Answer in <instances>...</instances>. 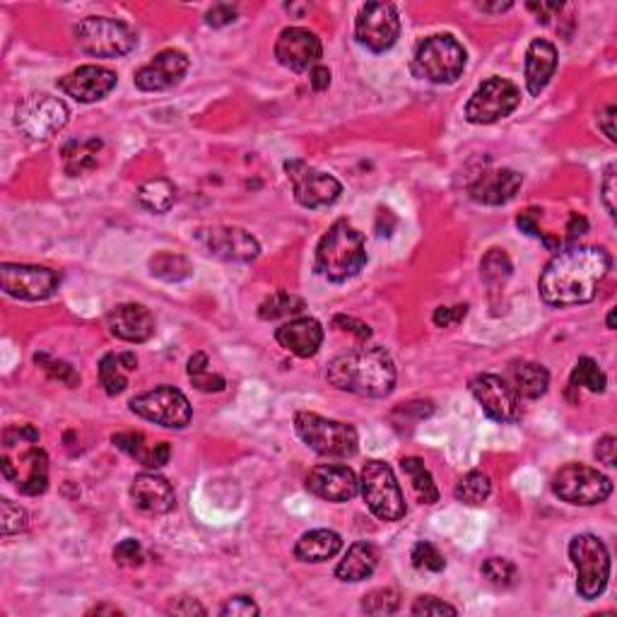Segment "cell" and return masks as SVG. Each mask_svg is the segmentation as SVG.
<instances>
[{
	"label": "cell",
	"instance_id": "cell-27",
	"mask_svg": "<svg viewBox=\"0 0 617 617\" xmlns=\"http://www.w3.org/2000/svg\"><path fill=\"white\" fill-rule=\"evenodd\" d=\"M557 70V49L548 39H533L526 51V87L538 97Z\"/></svg>",
	"mask_w": 617,
	"mask_h": 617
},
{
	"label": "cell",
	"instance_id": "cell-36",
	"mask_svg": "<svg viewBox=\"0 0 617 617\" xmlns=\"http://www.w3.org/2000/svg\"><path fill=\"white\" fill-rule=\"evenodd\" d=\"M454 495L458 502L468 504V507H480L492 495V480L483 470H470L456 483Z\"/></svg>",
	"mask_w": 617,
	"mask_h": 617
},
{
	"label": "cell",
	"instance_id": "cell-14",
	"mask_svg": "<svg viewBox=\"0 0 617 617\" xmlns=\"http://www.w3.org/2000/svg\"><path fill=\"white\" fill-rule=\"evenodd\" d=\"M193 239H196V244L201 246L205 254L227 263H251L261 256V244L242 227H198L193 232Z\"/></svg>",
	"mask_w": 617,
	"mask_h": 617
},
{
	"label": "cell",
	"instance_id": "cell-15",
	"mask_svg": "<svg viewBox=\"0 0 617 617\" xmlns=\"http://www.w3.org/2000/svg\"><path fill=\"white\" fill-rule=\"evenodd\" d=\"M355 37L372 54H384L401 37V17L391 3L362 5L355 20Z\"/></svg>",
	"mask_w": 617,
	"mask_h": 617
},
{
	"label": "cell",
	"instance_id": "cell-45",
	"mask_svg": "<svg viewBox=\"0 0 617 617\" xmlns=\"http://www.w3.org/2000/svg\"><path fill=\"white\" fill-rule=\"evenodd\" d=\"M29 526V514L20 504L10 502V499H3L0 502V531L3 536H15V533L27 531Z\"/></svg>",
	"mask_w": 617,
	"mask_h": 617
},
{
	"label": "cell",
	"instance_id": "cell-24",
	"mask_svg": "<svg viewBox=\"0 0 617 617\" xmlns=\"http://www.w3.org/2000/svg\"><path fill=\"white\" fill-rule=\"evenodd\" d=\"M131 499L135 509H140L148 516L169 514L176 507L174 487L167 478L157 473H140L133 478Z\"/></svg>",
	"mask_w": 617,
	"mask_h": 617
},
{
	"label": "cell",
	"instance_id": "cell-8",
	"mask_svg": "<svg viewBox=\"0 0 617 617\" xmlns=\"http://www.w3.org/2000/svg\"><path fill=\"white\" fill-rule=\"evenodd\" d=\"M360 492L369 511L381 521H401L405 511H408L396 473L384 461L364 463L360 475Z\"/></svg>",
	"mask_w": 617,
	"mask_h": 617
},
{
	"label": "cell",
	"instance_id": "cell-42",
	"mask_svg": "<svg viewBox=\"0 0 617 617\" xmlns=\"http://www.w3.org/2000/svg\"><path fill=\"white\" fill-rule=\"evenodd\" d=\"M401 608V596L396 589H374L362 598V613L367 615H393Z\"/></svg>",
	"mask_w": 617,
	"mask_h": 617
},
{
	"label": "cell",
	"instance_id": "cell-23",
	"mask_svg": "<svg viewBox=\"0 0 617 617\" xmlns=\"http://www.w3.org/2000/svg\"><path fill=\"white\" fill-rule=\"evenodd\" d=\"M524 186V174L516 169H490L470 184V198L483 205H507Z\"/></svg>",
	"mask_w": 617,
	"mask_h": 617
},
{
	"label": "cell",
	"instance_id": "cell-28",
	"mask_svg": "<svg viewBox=\"0 0 617 617\" xmlns=\"http://www.w3.org/2000/svg\"><path fill=\"white\" fill-rule=\"evenodd\" d=\"M111 442H114L116 449H121L123 454L135 458L140 466H145L150 470L167 466L169 456H172V446H169L167 442L150 444L143 432H119L111 437Z\"/></svg>",
	"mask_w": 617,
	"mask_h": 617
},
{
	"label": "cell",
	"instance_id": "cell-40",
	"mask_svg": "<svg viewBox=\"0 0 617 617\" xmlns=\"http://www.w3.org/2000/svg\"><path fill=\"white\" fill-rule=\"evenodd\" d=\"M150 273L164 282H181L191 275V263L186 256L174 251H162L150 261Z\"/></svg>",
	"mask_w": 617,
	"mask_h": 617
},
{
	"label": "cell",
	"instance_id": "cell-4",
	"mask_svg": "<svg viewBox=\"0 0 617 617\" xmlns=\"http://www.w3.org/2000/svg\"><path fill=\"white\" fill-rule=\"evenodd\" d=\"M364 263H367L364 234L357 232L348 220L333 222L316 246V273L331 282H345L355 278L364 268Z\"/></svg>",
	"mask_w": 617,
	"mask_h": 617
},
{
	"label": "cell",
	"instance_id": "cell-5",
	"mask_svg": "<svg viewBox=\"0 0 617 617\" xmlns=\"http://www.w3.org/2000/svg\"><path fill=\"white\" fill-rule=\"evenodd\" d=\"M468 54L463 44L451 34H434L415 49L413 73L434 85H451L466 70Z\"/></svg>",
	"mask_w": 617,
	"mask_h": 617
},
{
	"label": "cell",
	"instance_id": "cell-1",
	"mask_svg": "<svg viewBox=\"0 0 617 617\" xmlns=\"http://www.w3.org/2000/svg\"><path fill=\"white\" fill-rule=\"evenodd\" d=\"M610 263V254L601 246H569L557 251L540 273V299L555 309L593 302Z\"/></svg>",
	"mask_w": 617,
	"mask_h": 617
},
{
	"label": "cell",
	"instance_id": "cell-60",
	"mask_svg": "<svg viewBox=\"0 0 617 617\" xmlns=\"http://www.w3.org/2000/svg\"><path fill=\"white\" fill-rule=\"evenodd\" d=\"M309 82L316 92L328 90V85H331V70L319 63V66H314L309 70Z\"/></svg>",
	"mask_w": 617,
	"mask_h": 617
},
{
	"label": "cell",
	"instance_id": "cell-62",
	"mask_svg": "<svg viewBox=\"0 0 617 617\" xmlns=\"http://www.w3.org/2000/svg\"><path fill=\"white\" fill-rule=\"evenodd\" d=\"M478 8L483 10V13H504V10H509V8H511V3H495V5L480 3Z\"/></svg>",
	"mask_w": 617,
	"mask_h": 617
},
{
	"label": "cell",
	"instance_id": "cell-61",
	"mask_svg": "<svg viewBox=\"0 0 617 617\" xmlns=\"http://www.w3.org/2000/svg\"><path fill=\"white\" fill-rule=\"evenodd\" d=\"M87 615H123V610L116 608V605H97Z\"/></svg>",
	"mask_w": 617,
	"mask_h": 617
},
{
	"label": "cell",
	"instance_id": "cell-2",
	"mask_svg": "<svg viewBox=\"0 0 617 617\" xmlns=\"http://www.w3.org/2000/svg\"><path fill=\"white\" fill-rule=\"evenodd\" d=\"M326 379L338 391L362 398H386L396 386V364L384 348H360L331 360Z\"/></svg>",
	"mask_w": 617,
	"mask_h": 617
},
{
	"label": "cell",
	"instance_id": "cell-43",
	"mask_svg": "<svg viewBox=\"0 0 617 617\" xmlns=\"http://www.w3.org/2000/svg\"><path fill=\"white\" fill-rule=\"evenodd\" d=\"M480 275L487 285H504L511 275V261L502 249H492L480 263Z\"/></svg>",
	"mask_w": 617,
	"mask_h": 617
},
{
	"label": "cell",
	"instance_id": "cell-19",
	"mask_svg": "<svg viewBox=\"0 0 617 617\" xmlns=\"http://www.w3.org/2000/svg\"><path fill=\"white\" fill-rule=\"evenodd\" d=\"M321 56V39L304 27L282 29L278 41H275V58H278V63L295 70V73H304V70L319 66Z\"/></svg>",
	"mask_w": 617,
	"mask_h": 617
},
{
	"label": "cell",
	"instance_id": "cell-44",
	"mask_svg": "<svg viewBox=\"0 0 617 617\" xmlns=\"http://www.w3.org/2000/svg\"><path fill=\"white\" fill-rule=\"evenodd\" d=\"M410 560H413V567L420 569V572H444L446 567L444 555L437 550V545L430 543V540H420V543H415L413 552H410Z\"/></svg>",
	"mask_w": 617,
	"mask_h": 617
},
{
	"label": "cell",
	"instance_id": "cell-34",
	"mask_svg": "<svg viewBox=\"0 0 617 617\" xmlns=\"http://www.w3.org/2000/svg\"><path fill=\"white\" fill-rule=\"evenodd\" d=\"M174 201H176V188L172 181L167 179H150L138 188V203L155 215L169 213Z\"/></svg>",
	"mask_w": 617,
	"mask_h": 617
},
{
	"label": "cell",
	"instance_id": "cell-52",
	"mask_svg": "<svg viewBox=\"0 0 617 617\" xmlns=\"http://www.w3.org/2000/svg\"><path fill=\"white\" fill-rule=\"evenodd\" d=\"M333 328H338V331L343 333H352L357 340L372 338V328H369L367 323L352 319V316H336V319H333Z\"/></svg>",
	"mask_w": 617,
	"mask_h": 617
},
{
	"label": "cell",
	"instance_id": "cell-29",
	"mask_svg": "<svg viewBox=\"0 0 617 617\" xmlns=\"http://www.w3.org/2000/svg\"><path fill=\"white\" fill-rule=\"evenodd\" d=\"M340 550H343V538L331 528H316V531L304 533L295 545L297 560L314 564L333 560Z\"/></svg>",
	"mask_w": 617,
	"mask_h": 617
},
{
	"label": "cell",
	"instance_id": "cell-55",
	"mask_svg": "<svg viewBox=\"0 0 617 617\" xmlns=\"http://www.w3.org/2000/svg\"><path fill=\"white\" fill-rule=\"evenodd\" d=\"M603 205L610 217H615V164L605 169L603 176Z\"/></svg>",
	"mask_w": 617,
	"mask_h": 617
},
{
	"label": "cell",
	"instance_id": "cell-31",
	"mask_svg": "<svg viewBox=\"0 0 617 617\" xmlns=\"http://www.w3.org/2000/svg\"><path fill=\"white\" fill-rule=\"evenodd\" d=\"M509 386L519 398H540L548 393L550 374L538 362H516L509 367Z\"/></svg>",
	"mask_w": 617,
	"mask_h": 617
},
{
	"label": "cell",
	"instance_id": "cell-59",
	"mask_svg": "<svg viewBox=\"0 0 617 617\" xmlns=\"http://www.w3.org/2000/svg\"><path fill=\"white\" fill-rule=\"evenodd\" d=\"M589 232V220H586L584 215L574 213L569 217V225H567V239L569 242H577V239L584 237V234Z\"/></svg>",
	"mask_w": 617,
	"mask_h": 617
},
{
	"label": "cell",
	"instance_id": "cell-38",
	"mask_svg": "<svg viewBox=\"0 0 617 617\" xmlns=\"http://www.w3.org/2000/svg\"><path fill=\"white\" fill-rule=\"evenodd\" d=\"M307 309L302 297L290 295V292H275L268 299H263L261 307H258V316L263 321H278V319H292V316H299L302 311Z\"/></svg>",
	"mask_w": 617,
	"mask_h": 617
},
{
	"label": "cell",
	"instance_id": "cell-57",
	"mask_svg": "<svg viewBox=\"0 0 617 617\" xmlns=\"http://www.w3.org/2000/svg\"><path fill=\"white\" fill-rule=\"evenodd\" d=\"M169 615H205V608L193 598H176L167 608Z\"/></svg>",
	"mask_w": 617,
	"mask_h": 617
},
{
	"label": "cell",
	"instance_id": "cell-56",
	"mask_svg": "<svg viewBox=\"0 0 617 617\" xmlns=\"http://www.w3.org/2000/svg\"><path fill=\"white\" fill-rule=\"evenodd\" d=\"M615 104H608L603 111H598V128H601L605 138L610 140V143H615L617 140V133H615Z\"/></svg>",
	"mask_w": 617,
	"mask_h": 617
},
{
	"label": "cell",
	"instance_id": "cell-48",
	"mask_svg": "<svg viewBox=\"0 0 617 617\" xmlns=\"http://www.w3.org/2000/svg\"><path fill=\"white\" fill-rule=\"evenodd\" d=\"M114 560L119 562L121 567H140V564H143V560H145V552H143V548H140L138 540L126 538V540H121L119 545H116Z\"/></svg>",
	"mask_w": 617,
	"mask_h": 617
},
{
	"label": "cell",
	"instance_id": "cell-16",
	"mask_svg": "<svg viewBox=\"0 0 617 617\" xmlns=\"http://www.w3.org/2000/svg\"><path fill=\"white\" fill-rule=\"evenodd\" d=\"M285 174L292 181V191H295V201L302 208L316 210L328 208L340 198L343 186L336 176L314 169L304 160H290L285 162Z\"/></svg>",
	"mask_w": 617,
	"mask_h": 617
},
{
	"label": "cell",
	"instance_id": "cell-17",
	"mask_svg": "<svg viewBox=\"0 0 617 617\" xmlns=\"http://www.w3.org/2000/svg\"><path fill=\"white\" fill-rule=\"evenodd\" d=\"M61 275L51 268L41 266H20V263H3L0 266V287L8 297L22 299V302H44L54 297Z\"/></svg>",
	"mask_w": 617,
	"mask_h": 617
},
{
	"label": "cell",
	"instance_id": "cell-37",
	"mask_svg": "<svg viewBox=\"0 0 617 617\" xmlns=\"http://www.w3.org/2000/svg\"><path fill=\"white\" fill-rule=\"evenodd\" d=\"M608 386V376L596 360L591 357H579V362L574 364L572 376H569V391H591V393H603Z\"/></svg>",
	"mask_w": 617,
	"mask_h": 617
},
{
	"label": "cell",
	"instance_id": "cell-49",
	"mask_svg": "<svg viewBox=\"0 0 617 617\" xmlns=\"http://www.w3.org/2000/svg\"><path fill=\"white\" fill-rule=\"evenodd\" d=\"M261 613V608L254 603V598L249 596H234L220 608V615L225 617H256Z\"/></svg>",
	"mask_w": 617,
	"mask_h": 617
},
{
	"label": "cell",
	"instance_id": "cell-46",
	"mask_svg": "<svg viewBox=\"0 0 617 617\" xmlns=\"http://www.w3.org/2000/svg\"><path fill=\"white\" fill-rule=\"evenodd\" d=\"M34 360H37V364H41V367L46 369V374L54 376V379H58V381H63V384H68V386L80 384V376L75 374V369L70 367V364L61 362V360H51V357H46V355H37Z\"/></svg>",
	"mask_w": 617,
	"mask_h": 617
},
{
	"label": "cell",
	"instance_id": "cell-41",
	"mask_svg": "<svg viewBox=\"0 0 617 617\" xmlns=\"http://www.w3.org/2000/svg\"><path fill=\"white\" fill-rule=\"evenodd\" d=\"M487 584H492L495 589H514L516 581H519V569L514 562L504 560V557H490L480 567Z\"/></svg>",
	"mask_w": 617,
	"mask_h": 617
},
{
	"label": "cell",
	"instance_id": "cell-50",
	"mask_svg": "<svg viewBox=\"0 0 617 617\" xmlns=\"http://www.w3.org/2000/svg\"><path fill=\"white\" fill-rule=\"evenodd\" d=\"M468 316V304H456V307H439L437 311H434L432 321L434 326L439 328H451V326H458L463 319Z\"/></svg>",
	"mask_w": 617,
	"mask_h": 617
},
{
	"label": "cell",
	"instance_id": "cell-7",
	"mask_svg": "<svg viewBox=\"0 0 617 617\" xmlns=\"http://www.w3.org/2000/svg\"><path fill=\"white\" fill-rule=\"evenodd\" d=\"M569 560L577 569V593L584 601H596L608 589L610 552L593 533H581L569 543Z\"/></svg>",
	"mask_w": 617,
	"mask_h": 617
},
{
	"label": "cell",
	"instance_id": "cell-6",
	"mask_svg": "<svg viewBox=\"0 0 617 617\" xmlns=\"http://www.w3.org/2000/svg\"><path fill=\"white\" fill-rule=\"evenodd\" d=\"M295 430L311 451L326 458H352L360 449V437L352 425L328 420L316 413H297Z\"/></svg>",
	"mask_w": 617,
	"mask_h": 617
},
{
	"label": "cell",
	"instance_id": "cell-51",
	"mask_svg": "<svg viewBox=\"0 0 617 617\" xmlns=\"http://www.w3.org/2000/svg\"><path fill=\"white\" fill-rule=\"evenodd\" d=\"M237 8L234 5H227V3H220L215 5V8L208 10V15H205V22H208L210 27L220 29V27H227L232 25V22H237Z\"/></svg>",
	"mask_w": 617,
	"mask_h": 617
},
{
	"label": "cell",
	"instance_id": "cell-9",
	"mask_svg": "<svg viewBox=\"0 0 617 617\" xmlns=\"http://www.w3.org/2000/svg\"><path fill=\"white\" fill-rule=\"evenodd\" d=\"M135 34L121 20L111 17H85L75 27V44L82 54L94 58H119L135 49Z\"/></svg>",
	"mask_w": 617,
	"mask_h": 617
},
{
	"label": "cell",
	"instance_id": "cell-54",
	"mask_svg": "<svg viewBox=\"0 0 617 617\" xmlns=\"http://www.w3.org/2000/svg\"><path fill=\"white\" fill-rule=\"evenodd\" d=\"M516 225H519L521 232H526L528 237H536L545 246H550L548 237H545V234L540 232V227H538V210H526V213H521L519 217H516Z\"/></svg>",
	"mask_w": 617,
	"mask_h": 617
},
{
	"label": "cell",
	"instance_id": "cell-18",
	"mask_svg": "<svg viewBox=\"0 0 617 617\" xmlns=\"http://www.w3.org/2000/svg\"><path fill=\"white\" fill-rule=\"evenodd\" d=\"M470 393L478 401L487 417L502 422V425H514L521 420V401L516 391L511 389L509 381H504L497 374H478L470 379Z\"/></svg>",
	"mask_w": 617,
	"mask_h": 617
},
{
	"label": "cell",
	"instance_id": "cell-58",
	"mask_svg": "<svg viewBox=\"0 0 617 617\" xmlns=\"http://www.w3.org/2000/svg\"><path fill=\"white\" fill-rule=\"evenodd\" d=\"M528 10L536 13L538 22L548 25L552 17H555L557 13H562V3H528Z\"/></svg>",
	"mask_w": 617,
	"mask_h": 617
},
{
	"label": "cell",
	"instance_id": "cell-12",
	"mask_svg": "<svg viewBox=\"0 0 617 617\" xmlns=\"http://www.w3.org/2000/svg\"><path fill=\"white\" fill-rule=\"evenodd\" d=\"M131 410L143 420L167 427V430H184L191 422L193 410L188 398L174 386H157V389L140 393L131 401Z\"/></svg>",
	"mask_w": 617,
	"mask_h": 617
},
{
	"label": "cell",
	"instance_id": "cell-47",
	"mask_svg": "<svg viewBox=\"0 0 617 617\" xmlns=\"http://www.w3.org/2000/svg\"><path fill=\"white\" fill-rule=\"evenodd\" d=\"M410 613L427 617V615H458V610L437 596H420L413 603V608H410Z\"/></svg>",
	"mask_w": 617,
	"mask_h": 617
},
{
	"label": "cell",
	"instance_id": "cell-25",
	"mask_svg": "<svg viewBox=\"0 0 617 617\" xmlns=\"http://www.w3.org/2000/svg\"><path fill=\"white\" fill-rule=\"evenodd\" d=\"M275 340L280 343V348L307 360L321 350L323 326L311 316H295L275 331Z\"/></svg>",
	"mask_w": 617,
	"mask_h": 617
},
{
	"label": "cell",
	"instance_id": "cell-26",
	"mask_svg": "<svg viewBox=\"0 0 617 617\" xmlns=\"http://www.w3.org/2000/svg\"><path fill=\"white\" fill-rule=\"evenodd\" d=\"M107 323L111 333L126 343H145L155 336V319L143 304H119L109 311Z\"/></svg>",
	"mask_w": 617,
	"mask_h": 617
},
{
	"label": "cell",
	"instance_id": "cell-21",
	"mask_svg": "<svg viewBox=\"0 0 617 617\" xmlns=\"http://www.w3.org/2000/svg\"><path fill=\"white\" fill-rule=\"evenodd\" d=\"M307 490L319 499H326V502H350L360 492V478L350 466L323 463V466H316L309 473Z\"/></svg>",
	"mask_w": 617,
	"mask_h": 617
},
{
	"label": "cell",
	"instance_id": "cell-32",
	"mask_svg": "<svg viewBox=\"0 0 617 617\" xmlns=\"http://www.w3.org/2000/svg\"><path fill=\"white\" fill-rule=\"evenodd\" d=\"M138 369V357L133 352H109L99 362V381L109 396H119L128 389V374Z\"/></svg>",
	"mask_w": 617,
	"mask_h": 617
},
{
	"label": "cell",
	"instance_id": "cell-35",
	"mask_svg": "<svg viewBox=\"0 0 617 617\" xmlns=\"http://www.w3.org/2000/svg\"><path fill=\"white\" fill-rule=\"evenodd\" d=\"M401 468H403V473L410 478L413 492L422 504H437L439 502V490H437V485H434L432 473L427 470L422 458L405 456L401 461Z\"/></svg>",
	"mask_w": 617,
	"mask_h": 617
},
{
	"label": "cell",
	"instance_id": "cell-11",
	"mask_svg": "<svg viewBox=\"0 0 617 617\" xmlns=\"http://www.w3.org/2000/svg\"><path fill=\"white\" fill-rule=\"evenodd\" d=\"M70 111L66 102L51 94H29L17 107L15 123L29 140H49L66 128Z\"/></svg>",
	"mask_w": 617,
	"mask_h": 617
},
{
	"label": "cell",
	"instance_id": "cell-13",
	"mask_svg": "<svg viewBox=\"0 0 617 617\" xmlns=\"http://www.w3.org/2000/svg\"><path fill=\"white\" fill-rule=\"evenodd\" d=\"M521 104V92L514 82L504 78H490L478 90L470 94L466 104V121L475 126H487V123H497L514 114Z\"/></svg>",
	"mask_w": 617,
	"mask_h": 617
},
{
	"label": "cell",
	"instance_id": "cell-63",
	"mask_svg": "<svg viewBox=\"0 0 617 617\" xmlns=\"http://www.w3.org/2000/svg\"><path fill=\"white\" fill-rule=\"evenodd\" d=\"M608 328L610 331H615V309H610V314H608Z\"/></svg>",
	"mask_w": 617,
	"mask_h": 617
},
{
	"label": "cell",
	"instance_id": "cell-30",
	"mask_svg": "<svg viewBox=\"0 0 617 617\" xmlns=\"http://www.w3.org/2000/svg\"><path fill=\"white\" fill-rule=\"evenodd\" d=\"M376 564H379V552L372 543L367 540H360V543L350 545V550L345 552V557L340 560L336 567V577L340 581H350V584H357V581L369 579L374 574Z\"/></svg>",
	"mask_w": 617,
	"mask_h": 617
},
{
	"label": "cell",
	"instance_id": "cell-22",
	"mask_svg": "<svg viewBox=\"0 0 617 617\" xmlns=\"http://www.w3.org/2000/svg\"><path fill=\"white\" fill-rule=\"evenodd\" d=\"M116 82L119 78H116L114 70L104 66H80L58 80V90L73 97L75 102L92 104L107 97L116 87Z\"/></svg>",
	"mask_w": 617,
	"mask_h": 617
},
{
	"label": "cell",
	"instance_id": "cell-39",
	"mask_svg": "<svg viewBox=\"0 0 617 617\" xmlns=\"http://www.w3.org/2000/svg\"><path fill=\"white\" fill-rule=\"evenodd\" d=\"M208 367H210V362H208V355H205V352H196V355L188 360V379H191L193 389H198L203 393L225 391V386H227L225 376L213 374Z\"/></svg>",
	"mask_w": 617,
	"mask_h": 617
},
{
	"label": "cell",
	"instance_id": "cell-33",
	"mask_svg": "<svg viewBox=\"0 0 617 617\" xmlns=\"http://www.w3.org/2000/svg\"><path fill=\"white\" fill-rule=\"evenodd\" d=\"M102 150V140L87 138V140H70L63 148V164L70 176H82L85 172H92L97 167V155Z\"/></svg>",
	"mask_w": 617,
	"mask_h": 617
},
{
	"label": "cell",
	"instance_id": "cell-3",
	"mask_svg": "<svg viewBox=\"0 0 617 617\" xmlns=\"http://www.w3.org/2000/svg\"><path fill=\"white\" fill-rule=\"evenodd\" d=\"M0 468L22 495L37 497L49 490V456L39 446V432L32 425L5 430Z\"/></svg>",
	"mask_w": 617,
	"mask_h": 617
},
{
	"label": "cell",
	"instance_id": "cell-20",
	"mask_svg": "<svg viewBox=\"0 0 617 617\" xmlns=\"http://www.w3.org/2000/svg\"><path fill=\"white\" fill-rule=\"evenodd\" d=\"M188 56L179 49H164L135 73V87L143 92H164L179 85L188 73Z\"/></svg>",
	"mask_w": 617,
	"mask_h": 617
},
{
	"label": "cell",
	"instance_id": "cell-10",
	"mask_svg": "<svg viewBox=\"0 0 617 617\" xmlns=\"http://www.w3.org/2000/svg\"><path fill=\"white\" fill-rule=\"evenodd\" d=\"M552 492L567 504L593 507L610 497L613 483L601 470L584 466V463H567L552 475Z\"/></svg>",
	"mask_w": 617,
	"mask_h": 617
},
{
	"label": "cell",
	"instance_id": "cell-53",
	"mask_svg": "<svg viewBox=\"0 0 617 617\" xmlns=\"http://www.w3.org/2000/svg\"><path fill=\"white\" fill-rule=\"evenodd\" d=\"M596 458L608 468L617 466V439L613 437V434H605V437L598 439Z\"/></svg>",
	"mask_w": 617,
	"mask_h": 617
}]
</instances>
